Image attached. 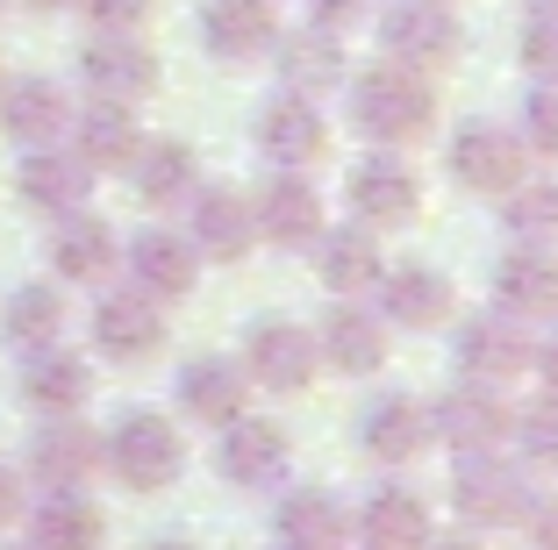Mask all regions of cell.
<instances>
[{
	"instance_id": "6da1fadb",
	"label": "cell",
	"mask_w": 558,
	"mask_h": 550,
	"mask_svg": "<svg viewBox=\"0 0 558 550\" xmlns=\"http://www.w3.org/2000/svg\"><path fill=\"white\" fill-rule=\"evenodd\" d=\"M344 108H351V130L365 136L373 150H415L429 144V130H437V80H423V72H401L379 58L373 72H351L344 80Z\"/></svg>"
},
{
	"instance_id": "7a4b0ae2",
	"label": "cell",
	"mask_w": 558,
	"mask_h": 550,
	"mask_svg": "<svg viewBox=\"0 0 558 550\" xmlns=\"http://www.w3.org/2000/svg\"><path fill=\"white\" fill-rule=\"evenodd\" d=\"M373 29H379V58L401 72H423V80L451 72L465 50V29L444 0H379Z\"/></svg>"
},
{
	"instance_id": "3957f363",
	"label": "cell",
	"mask_w": 558,
	"mask_h": 550,
	"mask_svg": "<svg viewBox=\"0 0 558 550\" xmlns=\"http://www.w3.org/2000/svg\"><path fill=\"white\" fill-rule=\"evenodd\" d=\"M100 465L116 472L130 493H165V486L186 472L180 421L158 415V407H130V415H116V429L100 437Z\"/></svg>"
},
{
	"instance_id": "277c9868",
	"label": "cell",
	"mask_w": 558,
	"mask_h": 550,
	"mask_svg": "<svg viewBox=\"0 0 558 550\" xmlns=\"http://www.w3.org/2000/svg\"><path fill=\"white\" fill-rule=\"evenodd\" d=\"M429 429H437L444 451L459 457H487V451H509L515 443V401L509 387H487V379H459L429 401Z\"/></svg>"
},
{
	"instance_id": "5b68a950",
	"label": "cell",
	"mask_w": 558,
	"mask_h": 550,
	"mask_svg": "<svg viewBox=\"0 0 558 550\" xmlns=\"http://www.w3.org/2000/svg\"><path fill=\"white\" fill-rule=\"evenodd\" d=\"M530 472L509 465L501 451L487 457H459V479H451V508H459V522L473 536H494V529H523L530 515Z\"/></svg>"
},
{
	"instance_id": "8992f818",
	"label": "cell",
	"mask_w": 558,
	"mask_h": 550,
	"mask_svg": "<svg viewBox=\"0 0 558 550\" xmlns=\"http://www.w3.org/2000/svg\"><path fill=\"white\" fill-rule=\"evenodd\" d=\"M344 200H351V222L387 236V229H409L415 215H423V179H415V164L401 158V150L365 144V158L351 164V179H344Z\"/></svg>"
},
{
	"instance_id": "52a82bcc",
	"label": "cell",
	"mask_w": 558,
	"mask_h": 550,
	"mask_svg": "<svg viewBox=\"0 0 558 550\" xmlns=\"http://www.w3.org/2000/svg\"><path fill=\"white\" fill-rule=\"evenodd\" d=\"M244 379L265 393H308L315 372H323V351H315V329L308 322H287V315H265V322L244 329Z\"/></svg>"
},
{
	"instance_id": "ba28073f",
	"label": "cell",
	"mask_w": 558,
	"mask_h": 550,
	"mask_svg": "<svg viewBox=\"0 0 558 550\" xmlns=\"http://www.w3.org/2000/svg\"><path fill=\"white\" fill-rule=\"evenodd\" d=\"M451 179H459L473 200H501L509 186H523V179H530L523 136H515L509 122H487V114L459 122V136H451Z\"/></svg>"
},
{
	"instance_id": "9c48e42d",
	"label": "cell",
	"mask_w": 558,
	"mask_h": 550,
	"mask_svg": "<svg viewBox=\"0 0 558 550\" xmlns=\"http://www.w3.org/2000/svg\"><path fill=\"white\" fill-rule=\"evenodd\" d=\"M251 144L272 172H315L329 158V114L308 94H272L251 114Z\"/></svg>"
},
{
	"instance_id": "30bf717a",
	"label": "cell",
	"mask_w": 558,
	"mask_h": 550,
	"mask_svg": "<svg viewBox=\"0 0 558 550\" xmlns=\"http://www.w3.org/2000/svg\"><path fill=\"white\" fill-rule=\"evenodd\" d=\"M215 472H222L236 493H279V486L294 479V437L265 415H236V421H222Z\"/></svg>"
},
{
	"instance_id": "8fae6325",
	"label": "cell",
	"mask_w": 558,
	"mask_h": 550,
	"mask_svg": "<svg viewBox=\"0 0 558 550\" xmlns=\"http://www.w3.org/2000/svg\"><path fill=\"white\" fill-rule=\"evenodd\" d=\"M530 351H537V329L515 322V315H501V308L465 315L459 337H451V365H459V379H487V387L523 379L530 372Z\"/></svg>"
},
{
	"instance_id": "7c38bea8",
	"label": "cell",
	"mask_w": 558,
	"mask_h": 550,
	"mask_svg": "<svg viewBox=\"0 0 558 550\" xmlns=\"http://www.w3.org/2000/svg\"><path fill=\"white\" fill-rule=\"evenodd\" d=\"M373 308L387 329H409V337H429L459 315V286L444 265H387L373 286Z\"/></svg>"
},
{
	"instance_id": "4fadbf2b",
	"label": "cell",
	"mask_w": 558,
	"mask_h": 550,
	"mask_svg": "<svg viewBox=\"0 0 558 550\" xmlns=\"http://www.w3.org/2000/svg\"><path fill=\"white\" fill-rule=\"evenodd\" d=\"M80 80H86L94 100H122V108H136V100L158 94V50L144 44V29H136V36L94 29L80 44Z\"/></svg>"
},
{
	"instance_id": "5bb4252c",
	"label": "cell",
	"mask_w": 558,
	"mask_h": 550,
	"mask_svg": "<svg viewBox=\"0 0 558 550\" xmlns=\"http://www.w3.org/2000/svg\"><path fill=\"white\" fill-rule=\"evenodd\" d=\"M437 443V429H429V401H415V393H373V401L359 407V451L373 457V465L387 472H409L415 457Z\"/></svg>"
},
{
	"instance_id": "9a60e30c",
	"label": "cell",
	"mask_w": 558,
	"mask_h": 550,
	"mask_svg": "<svg viewBox=\"0 0 558 550\" xmlns=\"http://www.w3.org/2000/svg\"><path fill=\"white\" fill-rule=\"evenodd\" d=\"M251 222H258V236L272 243V250H308L315 236H323V186H315L308 172H272L251 194Z\"/></svg>"
},
{
	"instance_id": "2e32d148",
	"label": "cell",
	"mask_w": 558,
	"mask_h": 550,
	"mask_svg": "<svg viewBox=\"0 0 558 550\" xmlns=\"http://www.w3.org/2000/svg\"><path fill=\"white\" fill-rule=\"evenodd\" d=\"M186 243L215 265L251 258V250H258L251 194H236V186H194V194H186Z\"/></svg>"
},
{
	"instance_id": "e0dca14e",
	"label": "cell",
	"mask_w": 558,
	"mask_h": 550,
	"mask_svg": "<svg viewBox=\"0 0 558 550\" xmlns=\"http://www.w3.org/2000/svg\"><path fill=\"white\" fill-rule=\"evenodd\" d=\"M201 50L222 58V65H251V58H272L279 44V15L272 0H201Z\"/></svg>"
},
{
	"instance_id": "ac0fdd59",
	"label": "cell",
	"mask_w": 558,
	"mask_h": 550,
	"mask_svg": "<svg viewBox=\"0 0 558 550\" xmlns=\"http://www.w3.org/2000/svg\"><path fill=\"white\" fill-rule=\"evenodd\" d=\"M94 351L116 357V365H144V357L165 351V308L150 293L122 286V293H100L94 301Z\"/></svg>"
},
{
	"instance_id": "d6986e66",
	"label": "cell",
	"mask_w": 558,
	"mask_h": 550,
	"mask_svg": "<svg viewBox=\"0 0 558 550\" xmlns=\"http://www.w3.org/2000/svg\"><path fill=\"white\" fill-rule=\"evenodd\" d=\"M272 72L287 80V94L323 100V94H337V86L351 80V50H344V36H337V29H315V22H301V29H279Z\"/></svg>"
},
{
	"instance_id": "ffe728a7",
	"label": "cell",
	"mask_w": 558,
	"mask_h": 550,
	"mask_svg": "<svg viewBox=\"0 0 558 550\" xmlns=\"http://www.w3.org/2000/svg\"><path fill=\"white\" fill-rule=\"evenodd\" d=\"M308 258H315V279H323L337 301L373 293L379 272H387V250H379V236L365 222H323V236L308 243Z\"/></svg>"
},
{
	"instance_id": "44dd1931",
	"label": "cell",
	"mask_w": 558,
	"mask_h": 550,
	"mask_svg": "<svg viewBox=\"0 0 558 550\" xmlns=\"http://www.w3.org/2000/svg\"><path fill=\"white\" fill-rule=\"evenodd\" d=\"M94 472H100V437L80 415H50L29 437V479L44 486V493H80Z\"/></svg>"
},
{
	"instance_id": "7402d4cb",
	"label": "cell",
	"mask_w": 558,
	"mask_h": 550,
	"mask_svg": "<svg viewBox=\"0 0 558 550\" xmlns=\"http://www.w3.org/2000/svg\"><path fill=\"white\" fill-rule=\"evenodd\" d=\"M315 351H323L329 372L365 379V372H379V365H387V351H395V329L379 322V308L337 301V308L323 315V329H315Z\"/></svg>"
},
{
	"instance_id": "603a6c76",
	"label": "cell",
	"mask_w": 558,
	"mask_h": 550,
	"mask_svg": "<svg viewBox=\"0 0 558 550\" xmlns=\"http://www.w3.org/2000/svg\"><path fill=\"white\" fill-rule=\"evenodd\" d=\"M351 536H359L365 550H423L437 529H429V501L415 493V486L379 479L359 501V515H351Z\"/></svg>"
},
{
	"instance_id": "cb8c5ba5",
	"label": "cell",
	"mask_w": 558,
	"mask_h": 550,
	"mask_svg": "<svg viewBox=\"0 0 558 550\" xmlns=\"http://www.w3.org/2000/svg\"><path fill=\"white\" fill-rule=\"evenodd\" d=\"M122 265H130V286L150 293V301H186L201 279V250L180 236V229H144V236L122 243Z\"/></svg>"
},
{
	"instance_id": "d4e9b609",
	"label": "cell",
	"mask_w": 558,
	"mask_h": 550,
	"mask_svg": "<svg viewBox=\"0 0 558 550\" xmlns=\"http://www.w3.org/2000/svg\"><path fill=\"white\" fill-rule=\"evenodd\" d=\"M172 401H180L186 421H201V429H222V421L244 415L251 401V379L236 357H186L180 379H172Z\"/></svg>"
},
{
	"instance_id": "484cf974",
	"label": "cell",
	"mask_w": 558,
	"mask_h": 550,
	"mask_svg": "<svg viewBox=\"0 0 558 550\" xmlns=\"http://www.w3.org/2000/svg\"><path fill=\"white\" fill-rule=\"evenodd\" d=\"M136 144H144V130H136V108H122V100H86V108H72L65 150L86 164V172H130Z\"/></svg>"
},
{
	"instance_id": "4316f807",
	"label": "cell",
	"mask_w": 558,
	"mask_h": 550,
	"mask_svg": "<svg viewBox=\"0 0 558 550\" xmlns=\"http://www.w3.org/2000/svg\"><path fill=\"white\" fill-rule=\"evenodd\" d=\"M22 401L36 407V415H80L86 401H94V365H86L80 351H65V343H44V351H22Z\"/></svg>"
},
{
	"instance_id": "83f0119b",
	"label": "cell",
	"mask_w": 558,
	"mask_h": 550,
	"mask_svg": "<svg viewBox=\"0 0 558 550\" xmlns=\"http://www.w3.org/2000/svg\"><path fill=\"white\" fill-rule=\"evenodd\" d=\"M494 308L515 315V322H551L558 315V250H537V243H515L501 272H494Z\"/></svg>"
},
{
	"instance_id": "f1b7e54d",
	"label": "cell",
	"mask_w": 558,
	"mask_h": 550,
	"mask_svg": "<svg viewBox=\"0 0 558 550\" xmlns=\"http://www.w3.org/2000/svg\"><path fill=\"white\" fill-rule=\"evenodd\" d=\"M116 265H122V243L100 215H86V208L58 215V229H50V272L72 279V286H100Z\"/></svg>"
},
{
	"instance_id": "f546056e",
	"label": "cell",
	"mask_w": 558,
	"mask_h": 550,
	"mask_svg": "<svg viewBox=\"0 0 558 550\" xmlns=\"http://www.w3.org/2000/svg\"><path fill=\"white\" fill-rule=\"evenodd\" d=\"M0 130L15 136L22 150L65 144V130H72L65 86H58V80H8V86H0Z\"/></svg>"
},
{
	"instance_id": "4dcf8cb0",
	"label": "cell",
	"mask_w": 558,
	"mask_h": 550,
	"mask_svg": "<svg viewBox=\"0 0 558 550\" xmlns=\"http://www.w3.org/2000/svg\"><path fill=\"white\" fill-rule=\"evenodd\" d=\"M279 550H344L351 543V508L329 486H294L272 515Z\"/></svg>"
},
{
	"instance_id": "1f68e13d",
	"label": "cell",
	"mask_w": 558,
	"mask_h": 550,
	"mask_svg": "<svg viewBox=\"0 0 558 550\" xmlns=\"http://www.w3.org/2000/svg\"><path fill=\"white\" fill-rule=\"evenodd\" d=\"M130 186L144 208H186V194L201 186V158L180 136H144L130 158Z\"/></svg>"
},
{
	"instance_id": "d6a6232c",
	"label": "cell",
	"mask_w": 558,
	"mask_h": 550,
	"mask_svg": "<svg viewBox=\"0 0 558 550\" xmlns=\"http://www.w3.org/2000/svg\"><path fill=\"white\" fill-rule=\"evenodd\" d=\"M15 194L29 200L36 215H72V208H86V194H94V172H86L65 144H44V150H29V158H22Z\"/></svg>"
},
{
	"instance_id": "836d02e7",
	"label": "cell",
	"mask_w": 558,
	"mask_h": 550,
	"mask_svg": "<svg viewBox=\"0 0 558 550\" xmlns=\"http://www.w3.org/2000/svg\"><path fill=\"white\" fill-rule=\"evenodd\" d=\"M100 536H108V522L86 501V486L80 493H44L29 508V550H100Z\"/></svg>"
},
{
	"instance_id": "e575fe53",
	"label": "cell",
	"mask_w": 558,
	"mask_h": 550,
	"mask_svg": "<svg viewBox=\"0 0 558 550\" xmlns=\"http://www.w3.org/2000/svg\"><path fill=\"white\" fill-rule=\"evenodd\" d=\"M0 337L15 351H44V343H65V301L58 286H15L8 308H0Z\"/></svg>"
},
{
	"instance_id": "d590c367",
	"label": "cell",
	"mask_w": 558,
	"mask_h": 550,
	"mask_svg": "<svg viewBox=\"0 0 558 550\" xmlns=\"http://www.w3.org/2000/svg\"><path fill=\"white\" fill-rule=\"evenodd\" d=\"M501 208V229L509 243H537V250H558V179H523L494 200Z\"/></svg>"
},
{
	"instance_id": "8d00e7d4",
	"label": "cell",
	"mask_w": 558,
	"mask_h": 550,
	"mask_svg": "<svg viewBox=\"0 0 558 550\" xmlns=\"http://www.w3.org/2000/svg\"><path fill=\"white\" fill-rule=\"evenodd\" d=\"M515 443L530 465L558 472V393H537L530 407H515Z\"/></svg>"
},
{
	"instance_id": "74e56055",
	"label": "cell",
	"mask_w": 558,
	"mask_h": 550,
	"mask_svg": "<svg viewBox=\"0 0 558 550\" xmlns=\"http://www.w3.org/2000/svg\"><path fill=\"white\" fill-rule=\"evenodd\" d=\"M523 150L530 158H558V80H537L523 94Z\"/></svg>"
},
{
	"instance_id": "f35d334b",
	"label": "cell",
	"mask_w": 558,
	"mask_h": 550,
	"mask_svg": "<svg viewBox=\"0 0 558 550\" xmlns=\"http://www.w3.org/2000/svg\"><path fill=\"white\" fill-rule=\"evenodd\" d=\"M530 80H558V15H530L523 22V44H515Z\"/></svg>"
},
{
	"instance_id": "ab89813d",
	"label": "cell",
	"mask_w": 558,
	"mask_h": 550,
	"mask_svg": "<svg viewBox=\"0 0 558 550\" xmlns=\"http://www.w3.org/2000/svg\"><path fill=\"white\" fill-rule=\"evenodd\" d=\"M86 8V22H94V29H108V36H136L150 22V8H158V0H80Z\"/></svg>"
},
{
	"instance_id": "60d3db41",
	"label": "cell",
	"mask_w": 558,
	"mask_h": 550,
	"mask_svg": "<svg viewBox=\"0 0 558 550\" xmlns=\"http://www.w3.org/2000/svg\"><path fill=\"white\" fill-rule=\"evenodd\" d=\"M373 8H379V0H308V22H315V29L351 36V29H365V22H373Z\"/></svg>"
},
{
	"instance_id": "b9f144b4",
	"label": "cell",
	"mask_w": 558,
	"mask_h": 550,
	"mask_svg": "<svg viewBox=\"0 0 558 550\" xmlns=\"http://www.w3.org/2000/svg\"><path fill=\"white\" fill-rule=\"evenodd\" d=\"M523 529L537 536V550H558V493H551V501H530Z\"/></svg>"
},
{
	"instance_id": "7bdbcfd3",
	"label": "cell",
	"mask_w": 558,
	"mask_h": 550,
	"mask_svg": "<svg viewBox=\"0 0 558 550\" xmlns=\"http://www.w3.org/2000/svg\"><path fill=\"white\" fill-rule=\"evenodd\" d=\"M530 372L544 379V393H558V337H544L537 351H530Z\"/></svg>"
},
{
	"instance_id": "ee69618b",
	"label": "cell",
	"mask_w": 558,
	"mask_h": 550,
	"mask_svg": "<svg viewBox=\"0 0 558 550\" xmlns=\"http://www.w3.org/2000/svg\"><path fill=\"white\" fill-rule=\"evenodd\" d=\"M8 522H22V472L0 465V529H8Z\"/></svg>"
},
{
	"instance_id": "f6af8a7d",
	"label": "cell",
	"mask_w": 558,
	"mask_h": 550,
	"mask_svg": "<svg viewBox=\"0 0 558 550\" xmlns=\"http://www.w3.org/2000/svg\"><path fill=\"white\" fill-rule=\"evenodd\" d=\"M423 550H487V543H480V536L473 529H459V536H429V543Z\"/></svg>"
},
{
	"instance_id": "bcb514c9",
	"label": "cell",
	"mask_w": 558,
	"mask_h": 550,
	"mask_svg": "<svg viewBox=\"0 0 558 550\" xmlns=\"http://www.w3.org/2000/svg\"><path fill=\"white\" fill-rule=\"evenodd\" d=\"M144 550H201V543H186V536H158V543H144Z\"/></svg>"
},
{
	"instance_id": "7dc6e473",
	"label": "cell",
	"mask_w": 558,
	"mask_h": 550,
	"mask_svg": "<svg viewBox=\"0 0 558 550\" xmlns=\"http://www.w3.org/2000/svg\"><path fill=\"white\" fill-rule=\"evenodd\" d=\"M22 8H36V15H58V8H72V0H22Z\"/></svg>"
},
{
	"instance_id": "c3c4849f",
	"label": "cell",
	"mask_w": 558,
	"mask_h": 550,
	"mask_svg": "<svg viewBox=\"0 0 558 550\" xmlns=\"http://www.w3.org/2000/svg\"><path fill=\"white\" fill-rule=\"evenodd\" d=\"M523 15H558V0H523Z\"/></svg>"
},
{
	"instance_id": "681fc988",
	"label": "cell",
	"mask_w": 558,
	"mask_h": 550,
	"mask_svg": "<svg viewBox=\"0 0 558 550\" xmlns=\"http://www.w3.org/2000/svg\"><path fill=\"white\" fill-rule=\"evenodd\" d=\"M8 550H29V543H8Z\"/></svg>"
},
{
	"instance_id": "f907efd6",
	"label": "cell",
	"mask_w": 558,
	"mask_h": 550,
	"mask_svg": "<svg viewBox=\"0 0 558 550\" xmlns=\"http://www.w3.org/2000/svg\"><path fill=\"white\" fill-rule=\"evenodd\" d=\"M0 8H8V0H0Z\"/></svg>"
},
{
	"instance_id": "816d5d0a",
	"label": "cell",
	"mask_w": 558,
	"mask_h": 550,
	"mask_svg": "<svg viewBox=\"0 0 558 550\" xmlns=\"http://www.w3.org/2000/svg\"><path fill=\"white\" fill-rule=\"evenodd\" d=\"M444 8H451V0H444Z\"/></svg>"
},
{
	"instance_id": "f5cc1de1",
	"label": "cell",
	"mask_w": 558,
	"mask_h": 550,
	"mask_svg": "<svg viewBox=\"0 0 558 550\" xmlns=\"http://www.w3.org/2000/svg\"><path fill=\"white\" fill-rule=\"evenodd\" d=\"M0 86H8V80H0Z\"/></svg>"
}]
</instances>
